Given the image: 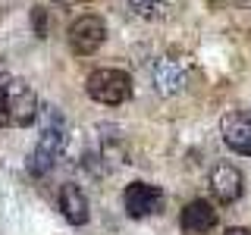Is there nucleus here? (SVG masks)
I'll return each instance as SVG.
<instances>
[{
    "label": "nucleus",
    "mask_w": 251,
    "mask_h": 235,
    "mask_svg": "<svg viewBox=\"0 0 251 235\" xmlns=\"http://www.w3.org/2000/svg\"><path fill=\"white\" fill-rule=\"evenodd\" d=\"M85 91H88L91 100H98V104H104V107H120L132 97V78H129V72H123V69H107L104 66V69H94L88 75Z\"/></svg>",
    "instance_id": "f257e3e1"
},
{
    "label": "nucleus",
    "mask_w": 251,
    "mask_h": 235,
    "mask_svg": "<svg viewBox=\"0 0 251 235\" xmlns=\"http://www.w3.org/2000/svg\"><path fill=\"white\" fill-rule=\"evenodd\" d=\"M104 38H107V22L94 13H85V16H78V19H73V25L66 31L69 50H73L75 57H91V53L104 44Z\"/></svg>",
    "instance_id": "f03ea898"
},
{
    "label": "nucleus",
    "mask_w": 251,
    "mask_h": 235,
    "mask_svg": "<svg viewBox=\"0 0 251 235\" xmlns=\"http://www.w3.org/2000/svg\"><path fill=\"white\" fill-rule=\"evenodd\" d=\"M63 144H66V135H63V125H44L41 138H38L35 151L28 157V172L31 176H44V172L53 169V163L60 160Z\"/></svg>",
    "instance_id": "7ed1b4c3"
},
{
    "label": "nucleus",
    "mask_w": 251,
    "mask_h": 235,
    "mask_svg": "<svg viewBox=\"0 0 251 235\" xmlns=\"http://www.w3.org/2000/svg\"><path fill=\"white\" fill-rule=\"evenodd\" d=\"M6 97H10V122L19 125V129H28L38 119V110H41L31 85L22 82V78H10L6 82Z\"/></svg>",
    "instance_id": "20e7f679"
},
{
    "label": "nucleus",
    "mask_w": 251,
    "mask_h": 235,
    "mask_svg": "<svg viewBox=\"0 0 251 235\" xmlns=\"http://www.w3.org/2000/svg\"><path fill=\"white\" fill-rule=\"evenodd\" d=\"M123 204H126V213H129L132 219H145L160 210L163 204V194L157 185H148V182H132L126 185L123 191Z\"/></svg>",
    "instance_id": "39448f33"
},
{
    "label": "nucleus",
    "mask_w": 251,
    "mask_h": 235,
    "mask_svg": "<svg viewBox=\"0 0 251 235\" xmlns=\"http://www.w3.org/2000/svg\"><path fill=\"white\" fill-rule=\"evenodd\" d=\"M210 191L220 204H235L245 191V176H242L239 166L232 163H217L210 169Z\"/></svg>",
    "instance_id": "423d86ee"
},
{
    "label": "nucleus",
    "mask_w": 251,
    "mask_h": 235,
    "mask_svg": "<svg viewBox=\"0 0 251 235\" xmlns=\"http://www.w3.org/2000/svg\"><path fill=\"white\" fill-rule=\"evenodd\" d=\"M220 132H223L226 147H232L235 154L251 157V113L245 110H232L220 119Z\"/></svg>",
    "instance_id": "0eeeda50"
},
{
    "label": "nucleus",
    "mask_w": 251,
    "mask_h": 235,
    "mask_svg": "<svg viewBox=\"0 0 251 235\" xmlns=\"http://www.w3.org/2000/svg\"><path fill=\"white\" fill-rule=\"evenodd\" d=\"M179 226H182L185 235H207V232L217 226V210H214V204L204 201V198L185 204V207H182V216H179Z\"/></svg>",
    "instance_id": "6e6552de"
},
{
    "label": "nucleus",
    "mask_w": 251,
    "mask_h": 235,
    "mask_svg": "<svg viewBox=\"0 0 251 235\" xmlns=\"http://www.w3.org/2000/svg\"><path fill=\"white\" fill-rule=\"evenodd\" d=\"M151 78H154V88L160 94H179L182 85H185V69L179 66L176 60L163 57L151 66Z\"/></svg>",
    "instance_id": "1a4fd4ad"
},
{
    "label": "nucleus",
    "mask_w": 251,
    "mask_h": 235,
    "mask_svg": "<svg viewBox=\"0 0 251 235\" xmlns=\"http://www.w3.org/2000/svg\"><path fill=\"white\" fill-rule=\"evenodd\" d=\"M60 210H63V216L69 219L73 226H85L88 223V198H85V191L78 185H63L60 188Z\"/></svg>",
    "instance_id": "9d476101"
},
{
    "label": "nucleus",
    "mask_w": 251,
    "mask_h": 235,
    "mask_svg": "<svg viewBox=\"0 0 251 235\" xmlns=\"http://www.w3.org/2000/svg\"><path fill=\"white\" fill-rule=\"evenodd\" d=\"M173 6V0H129V10L141 19H157Z\"/></svg>",
    "instance_id": "9b49d317"
},
{
    "label": "nucleus",
    "mask_w": 251,
    "mask_h": 235,
    "mask_svg": "<svg viewBox=\"0 0 251 235\" xmlns=\"http://www.w3.org/2000/svg\"><path fill=\"white\" fill-rule=\"evenodd\" d=\"M31 28H35L38 38H47V10L44 6H35V10H31Z\"/></svg>",
    "instance_id": "f8f14e48"
},
{
    "label": "nucleus",
    "mask_w": 251,
    "mask_h": 235,
    "mask_svg": "<svg viewBox=\"0 0 251 235\" xmlns=\"http://www.w3.org/2000/svg\"><path fill=\"white\" fill-rule=\"evenodd\" d=\"M6 82H10V78H0V129H3V125H13L10 122V97H6Z\"/></svg>",
    "instance_id": "ddd939ff"
},
{
    "label": "nucleus",
    "mask_w": 251,
    "mask_h": 235,
    "mask_svg": "<svg viewBox=\"0 0 251 235\" xmlns=\"http://www.w3.org/2000/svg\"><path fill=\"white\" fill-rule=\"evenodd\" d=\"M223 235H251V232L245 229V226H229V229H226Z\"/></svg>",
    "instance_id": "4468645a"
},
{
    "label": "nucleus",
    "mask_w": 251,
    "mask_h": 235,
    "mask_svg": "<svg viewBox=\"0 0 251 235\" xmlns=\"http://www.w3.org/2000/svg\"><path fill=\"white\" fill-rule=\"evenodd\" d=\"M60 6H78V3H85V0H57Z\"/></svg>",
    "instance_id": "2eb2a0df"
},
{
    "label": "nucleus",
    "mask_w": 251,
    "mask_h": 235,
    "mask_svg": "<svg viewBox=\"0 0 251 235\" xmlns=\"http://www.w3.org/2000/svg\"><path fill=\"white\" fill-rule=\"evenodd\" d=\"M0 78H6V66H3V63H0Z\"/></svg>",
    "instance_id": "dca6fc26"
}]
</instances>
